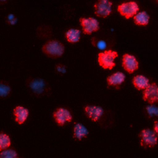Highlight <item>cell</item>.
<instances>
[{
  "mask_svg": "<svg viewBox=\"0 0 158 158\" xmlns=\"http://www.w3.org/2000/svg\"><path fill=\"white\" fill-rule=\"evenodd\" d=\"M42 51L50 57H59L62 56L65 51L64 45L59 41L51 40L46 42L42 46Z\"/></svg>",
  "mask_w": 158,
  "mask_h": 158,
  "instance_id": "obj_1",
  "label": "cell"
},
{
  "mask_svg": "<svg viewBox=\"0 0 158 158\" xmlns=\"http://www.w3.org/2000/svg\"><path fill=\"white\" fill-rule=\"evenodd\" d=\"M117 56L118 53L115 51L104 50L98 53V62L104 69H112L115 65V60Z\"/></svg>",
  "mask_w": 158,
  "mask_h": 158,
  "instance_id": "obj_2",
  "label": "cell"
},
{
  "mask_svg": "<svg viewBox=\"0 0 158 158\" xmlns=\"http://www.w3.org/2000/svg\"><path fill=\"white\" fill-rule=\"evenodd\" d=\"M139 10L138 4L134 1L122 2L117 7L118 13L127 19L133 17L139 12Z\"/></svg>",
  "mask_w": 158,
  "mask_h": 158,
  "instance_id": "obj_3",
  "label": "cell"
},
{
  "mask_svg": "<svg viewBox=\"0 0 158 158\" xmlns=\"http://www.w3.org/2000/svg\"><path fill=\"white\" fill-rule=\"evenodd\" d=\"M79 22L81 27L82 32L84 34L91 35L99 29V22L94 17H81L79 19Z\"/></svg>",
  "mask_w": 158,
  "mask_h": 158,
  "instance_id": "obj_4",
  "label": "cell"
},
{
  "mask_svg": "<svg viewBox=\"0 0 158 158\" xmlns=\"http://www.w3.org/2000/svg\"><path fill=\"white\" fill-rule=\"evenodd\" d=\"M112 2L110 0H98L94 4V12L96 16L106 18L112 12Z\"/></svg>",
  "mask_w": 158,
  "mask_h": 158,
  "instance_id": "obj_5",
  "label": "cell"
},
{
  "mask_svg": "<svg viewBox=\"0 0 158 158\" xmlns=\"http://www.w3.org/2000/svg\"><path fill=\"white\" fill-rule=\"evenodd\" d=\"M122 65L127 72L131 73L138 68L139 63L135 56L126 53L122 56Z\"/></svg>",
  "mask_w": 158,
  "mask_h": 158,
  "instance_id": "obj_6",
  "label": "cell"
},
{
  "mask_svg": "<svg viewBox=\"0 0 158 158\" xmlns=\"http://www.w3.org/2000/svg\"><path fill=\"white\" fill-rule=\"evenodd\" d=\"M140 136L141 144L144 147L153 146L157 143V135L154 131L149 128L143 130L140 133Z\"/></svg>",
  "mask_w": 158,
  "mask_h": 158,
  "instance_id": "obj_7",
  "label": "cell"
},
{
  "mask_svg": "<svg viewBox=\"0 0 158 158\" xmlns=\"http://www.w3.org/2000/svg\"><path fill=\"white\" fill-rule=\"evenodd\" d=\"M143 99L150 104L158 102V86L152 83L143 91Z\"/></svg>",
  "mask_w": 158,
  "mask_h": 158,
  "instance_id": "obj_8",
  "label": "cell"
},
{
  "mask_svg": "<svg viewBox=\"0 0 158 158\" xmlns=\"http://www.w3.org/2000/svg\"><path fill=\"white\" fill-rule=\"evenodd\" d=\"M28 86L33 93L36 94H41L46 90L47 85L43 78H35L30 81Z\"/></svg>",
  "mask_w": 158,
  "mask_h": 158,
  "instance_id": "obj_9",
  "label": "cell"
},
{
  "mask_svg": "<svg viewBox=\"0 0 158 158\" xmlns=\"http://www.w3.org/2000/svg\"><path fill=\"white\" fill-rule=\"evenodd\" d=\"M54 117L57 123L60 125H64L67 122H70L72 115L70 112L64 108H59L54 113Z\"/></svg>",
  "mask_w": 158,
  "mask_h": 158,
  "instance_id": "obj_10",
  "label": "cell"
},
{
  "mask_svg": "<svg viewBox=\"0 0 158 158\" xmlns=\"http://www.w3.org/2000/svg\"><path fill=\"white\" fill-rule=\"evenodd\" d=\"M85 110L88 116L94 121L98 120L104 112L103 109L97 106H87Z\"/></svg>",
  "mask_w": 158,
  "mask_h": 158,
  "instance_id": "obj_11",
  "label": "cell"
},
{
  "mask_svg": "<svg viewBox=\"0 0 158 158\" xmlns=\"http://www.w3.org/2000/svg\"><path fill=\"white\" fill-rule=\"evenodd\" d=\"M125 78L126 76L123 72H117L107 77V82L109 86H118L124 82Z\"/></svg>",
  "mask_w": 158,
  "mask_h": 158,
  "instance_id": "obj_12",
  "label": "cell"
},
{
  "mask_svg": "<svg viewBox=\"0 0 158 158\" xmlns=\"http://www.w3.org/2000/svg\"><path fill=\"white\" fill-rule=\"evenodd\" d=\"M150 16L149 14L145 11H139L134 17L133 22L138 26H146L149 22Z\"/></svg>",
  "mask_w": 158,
  "mask_h": 158,
  "instance_id": "obj_13",
  "label": "cell"
},
{
  "mask_svg": "<svg viewBox=\"0 0 158 158\" xmlns=\"http://www.w3.org/2000/svg\"><path fill=\"white\" fill-rule=\"evenodd\" d=\"M133 84L134 86L138 89H144L146 88L149 83L148 78L143 75H138L133 77Z\"/></svg>",
  "mask_w": 158,
  "mask_h": 158,
  "instance_id": "obj_14",
  "label": "cell"
},
{
  "mask_svg": "<svg viewBox=\"0 0 158 158\" xmlns=\"http://www.w3.org/2000/svg\"><path fill=\"white\" fill-rule=\"evenodd\" d=\"M81 30L71 28L65 33V38L67 41L71 43H75L80 41L81 38Z\"/></svg>",
  "mask_w": 158,
  "mask_h": 158,
  "instance_id": "obj_15",
  "label": "cell"
},
{
  "mask_svg": "<svg viewBox=\"0 0 158 158\" xmlns=\"http://www.w3.org/2000/svg\"><path fill=\"white\" fill-rule=\"evenodd\" d=\"M14 115L15 116V120L20 124L23 123L27 118L29 111L23 106H17L14 109Z\"/></svg>",
  "mask_w": 158,
  "mask_h": 158,
  "instance_id": "obj_16",
  "label": "cell"
},
{
  "mask_svg": "<svg viewBox=\"0 0 158 158\" xmlns=\"http://www.w3.org/2000/svg\"><path fill=\"white\" fill-rule=\"evenodd\" d=\"M73 134L75 138L81 139L88 135V130L83 124L80 123H76L74 125Z\"/></svg>",
  "mask_w": 158,
  "mask_h": 158,
  "instance_id": "obj_17",
  "label": "cell"
},
{
  "mask_svg": "<svg viewBox=\"0 0 158 158\" xmlns=\"http://www.w3.org/2000/svg\"><path fill=\"white\" fill-rule=\"evenodd\" d=\"M10 145V137L3 133H0V150L6 149Z\"/></svg>",
  "mask_w": 158,
  "mask_h": 158,
  "instance_id": "obj_18",
  "label": "cell"
},
{
  "mask_svg": "<svg viewBox=\"0 0 158 158\" xmlns=\"http://www.w3.org/2000/svg\"><path fill=\"white\" fill-rule=\"evenodd\" d=\"M92 44H93V46H94L96 48L101 50V51L106 50V49L107 48V43L104 40H96L94 38H93L92 39Z\"/></svg>",
  "mask_w": 158,
  "mask_h": 158,
  "instance_id": "obj_19",
  "label": "cell"
},
{
  "mask_svg": "<svg viewBox=\"0 0 158 158\" xmlns=\"http://www.w3.org/2000/svg\"><path fill=\"white\" fill-rule=\"evenodd\" d=\"M17 154L14 149H4L0 153V158H16Z\"/></svg>",
  "mask_w": 158,
  "mask_h": 158,
  "instance_id": "obj_20",
  "label": "cell"
},
{
  "mask_svg": "<svg viewBox=\"0 0 158 158\" xmlns=\"http://www.w3.org/2000/svg\"><path fill=\"white\" fill-rule=\"evenodd\" d=\"M10 91V86L2 81H0V96L6 97Z\"/></svg>",
  "mask_w": 158,
  "mask_h": 158,
  "instance_id": "obj_21",
  "label": "cell"
},
{
  "mask_svg": "<svg viewBox=\"0 0 158 158\" xmlns=\"http://www.w3.org/2000/svg\"><path fill=\"white\" fill-rule=\"evenodd\" d=\"M146 111L149 117L158 116V107L152 104L146 106Z\"/></svg>",
  "mask_w": 158,
  "mask_h": 158,
  "instance_id": "obj_22",
  "label": "cell"
},
{
  "mask_svg": "<svg viewBox=\"0 0 158 158\" xmlns=\"http://www.w3.org/2000/svg\"><path fill=\"white\" fill-rule=\"evenodd\" d=\"M6 20H7V22L10 25H14L17 22V19L12 14H9L7 15Z\"/></svg>",
  "mask_w": 158,
  "mask_h": 158,
  "instance_id": "obj_23",
  "label": "cell"
},
{
  "mask_svg": "<svg viewBox=\"0 0 158 158\" xmlns=\"http://www.w3.org/2000/svg\"><path fill=\"white\" fill-rule=\"evenodd\" d=\"M56 70L57 72L60 73H64L66 72V69L65 67L63 65H56Z\"/></svg>",
  "mask_w": 158,
  "mask_h": 158,
  "instance_id": "obj_24",
  "label": "cell"
},
{
  "mask_svg": "<svg viewBox=\"0 0 158 158\" xmlns=\"http://www.w3.org/2000/svg\"><path fill=\"white\" fill-rule=\"evenodd\" d=\"M154 131L156 133V135L158 136V122H156L155 124H154Z\"/></svg>",
  "mask_w": 158,
  "mask_h": 158,
  "instance_id": "obj_25",
  "label": "cell"
},
{
  "mask_svg": "<svg viewBox=\"0 0 158 158\" xmlns=\"http://www.w3.org/2000/svg\"><path fill=\"white\" fill-rule=\"evenodd\" d=\"M7 0H0V3H3L4 2H6Z\"/></svg>",
  "mask_w": 158,
  "mask_h": 158,
  "instance_id": "obj_26",
  "label": "cell"
},
{
  "mask_svg": "<svg viewBox=\"0 0 158 158\" xmlns=\"http://www.w3.org/2000/svg\"><path fill=\"white\" fill-rule=\"evenodd\" d=\"M157 1H158V0H157Z\"/></svg>",
  "mask_w": 158,
  "mask_h": 158,
  "instance_id": "obj_27",
  "label": "cell"
}]
</instances>
